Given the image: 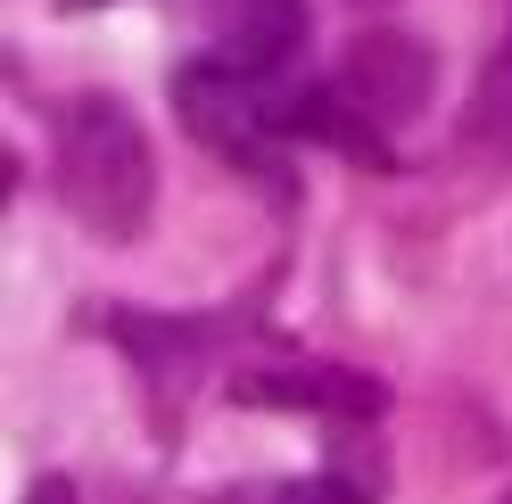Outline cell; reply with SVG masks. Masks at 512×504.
I'll list each match as a JSON object with an SVG mask.
<instances>
[{
    "label": "cell",
    "instance_id": "6da1fadb",
    "mask_svg": "<svg viewBox=\"0 0 512 504\" xmlns=\"http://www.w3.org/2000/svg\"><path fill=\"white\" fill-rule=\"evenodd\" d=\"M58 199L91 240H141L149 232V207H157V157L149 133L133 124V108L108 100V91H83V100L58 108Z\"/></svg>",
    "mask_w": 512,
    "mask_h": 504
},
{
    "label": "cell",
    "instance_id": "7a4b0ae2",
    "mask_svg": "<svg viewBox=\"0 0 512 504\" xmlns=\"http://www.w3.org/2000/svg\"><path fill=\"white\" fill-rule=\"evenodd\" d=\"M174 116L199 149H215L248 182H265L273 199H290V174H281V83L232 75L223 58H190L174 75Z\"/></svg>",
    "mask_w": 512,
    "mask_h": 504
},
{
    "label": "cell",
    "instance_id": "3957f363",
    "mask_svg": "<svg viewBox=\"0 0 512 504\" xmlns=\"http://www.w3.org/2000/svg\"><path fill=\"white\" fill-rule=\"evenodd\" d=\"M430 83H438V58L413 42V34H397V25H372V34H356V42H347V58H339V75H331V91L372 124L380 141H389L405 116H422ZM389 149H397V141H389Z\"/></svg>",
    "mask_w": 512,
    "mask_h": 504
},
{
    "label": "cell",
    "instance_id": "277c9868",
    "mask_svg": "<svg viewBox=\"0 0 512 504\" xmlns=\"http://www.w3.org/2000/svg\"><path fill=\"white\" fill-rule=\"evenodd\" d=\"M232 405H281V414H323V422H380L389 389L356 364H323V356H281V364H248L232 372Z\"/></svg>",
    "mask_w": 512,
    "mask_h": 504
},
{
    "label": "cell",
    "instance_id": "5b68a950",
    "mask_svg": "<svg viewBox=\"0 0 512 504\" xmlns=\"http://www.w3.org/2000/svg\"><path fill=\"white\" fill-rule=\"evenodd\" d=\"M306 50V0H232V34H223V67L281 83V67Z\"/></svg>",
    "mask_w": 512,
    "mask_h": 504
},
{
    "label": "cell",
    "instance_id": "8992f818",
    "mask_svg": "<svg viewBox=\"0 0 512 504\" xmlns=\"http://www.w3.org/2000/svg\"><path fill=\"white\" fill-rule=\"evenodd\" d=\"M455 141H463V157H479V166L512 174V34L496 42L488 67H479L471 100H463V124H455Z\"/></svg>",
    "mask_w": 512,
    "mask_h": 504
},
{
    "label": "cell",
    "instance_id": "52a82bcc",
    "mask_svg": "<svg viewBox=\"0 0 512 504\" xmlns=\"http://www.w3.org/2000/svg\"><path fill=\"white\" fill-rule=\"evenodd\" d=\"M265 504H372L364 488H347V480H331V471H323V480H290V488H273Z\"/></svg>",
    "mask_w": 512,
    "mask_h": 504
},
{
    "label": "cell",
    "instance_id": "ba28073f",
    "mask_svg": "<svg viewBox=\"0 0 512 504\" xmlns=\"http://www.w3.org/2000/svg\"><path fill=\"white\" fill-rule=\"evenodd\" d=\"M25 504H75V488H67V480H34V488H25Z\"/></svg>",
    "mask_w": 512,
    "mask_h": 504
},
{
    "label": "cell",
    "instance_id": "9c48e42d",
    "mask_svg": "<svg viewBox=\"0 0 512 504\" xmlns=\"http://www.w3.org/2000/svg\"><path fill=\"white\" fill-rule=\"evenodd\" d=\"M58 9H67V17H75V9H108V0H58Z\"/></svg>",
    "mask_w": 512,
    "mask_h": 504
},
{
    "label": "cell",
    "instance_id": "30bf717a",
    "mask_svg": "<svg viewBox=\"0 0 512 504\" xmlns=\"http://www.w3.org/2000/svg\"><path fill=\"white\" fill-rule=\"evenodd\" d=\"M356 9H389V0H356Z\"/></svg>",
    "mask_w": 512,
    "mask_h": 504
},
{
    "label": "cell",
    "instance_id": "8fae6325",
    "mask_svg": "<svg viewBox=\"0 0 512 504\" xmlns=\"http://www.w3.org/2000/svg\"><path fill=\"white\" fill-rule=\"evenodd\" d=\"M504 504H512V496H504Z\"/></svg>",
    "mask_w": 512,
    "mask_h": 504
}]
</instances>
